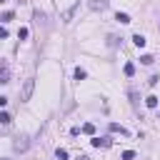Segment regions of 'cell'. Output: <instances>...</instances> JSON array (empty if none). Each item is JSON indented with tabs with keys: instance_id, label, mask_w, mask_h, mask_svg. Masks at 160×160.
Listing matches in <instances>:
<instances>
[{
	"instance_id": "cell-18",
	"label": "cell",
	"mask_w": 160,
	"mask_h": 160,
	"mask_svg": "<svg viewBox=\"0 0 160 160\" xmlns=\"http://www.w3.org/2000/svg\"><path fill=\"white\" fill-rule=\"evenodd\" d=\"M55 158H58V160H68V150L58 148V150H55Z\"/></svg>"
},
{
	"instance_id": "cell-1",
	"label": "cell",
	"mask_w": 160,
	"mask_h": 160,
	"mask_svg": "<svg viewBox=\"0 0 160 160\" xmlns=\"http://www.w3.org/2000/svg\"><path fill=\"white\" fill-rule=\"evenodd\" d=\"M32 90H35V80H32V78H28V80H25V85H22L20 100H22V102H28V100L32 98Z\"/></svg>"
},
{
	"instance_id": "cell-14",
	"label": "cell",
	"mask_w": 160,
	"mask_h": 160,
	"mask_svg": "<svg viewBox=\"0 0 160 160\" xmlns=\"http://www.w3.org/2000/svg\"><path fill=\"white\" fill-rule=\"evenodd\" d=\"M122 72H125L128 78H132V75H135V65H132V62H125V68H122Z\"/></svg>"
},
{
	"instance_id": "cell-10",
	"label": "cell",
	"mask_w": 160,
	"mask_h": 160,
	"mask_svg": "<svg viewBox=\"0 0 160 160\" xmlns=\"http://www.w3.org/2000/svg\"><path fill=\"white\" fill-rule=\"evenodd\" d=\"M72 78H75V80L80 82V80H85V78H88V72H85L82 68H75V72H72Z\"/></svg>"
},
{
	"instance_id": "cell-4",
	"label": "cell",
	"mask_w": 160,
	"mask_h": 160,
	"mask_svg": "<svg viewBox=\"0 0 160 160\" xmlns=\"http://www.w3.org/2000/svg\"><path fill=\"white\" fill-rule=\"evenodd\" d=\"M0 82L2 85L10 82V68H8V62H0Z\"/></svg>"
},
{
	"instance_id": "cell-17",
	"label": "cell",
	"mask_w": 160,
	"mask_h": 160,
	"mask_svg": "<svg viewBox=\"0 0 160 160\" xmlns=\"http://www.w3.org/2000/svg\"><path fill=\"white\" fill-rule=\"evenodd\" d=\"M12 18H15V12H12V10H8V12H2V15H0V20H2V22H10Z\"/></svg>"
},
{
	"instance_id": "cell-13",
	"label": "cell",
	"mask_w": 160,
	"mask_h": 160,
	"mask_svg": "<svg viewBox=\"0 0 160 160\" xmlns=\"http://www.w3.org/2000/svg\"><path fill=\"white\" fill-rule=\"evenodd\" d=\"M75 10H78V5H72L70 10H65V12H62V20H65V22H70V18L75 15Z\"/></svg>"
},
{
	"instance_id": "cell-21",
	"label": "cell",
	"mask_w": 160,
	"mask_h": 160,
	"mask_svg": "<svg viewBox=\"0 0 160 160\" xmlns=\"http://www.w3.org/2000/svg\"><path fill=\"white\" fill-rule=\"evenodd\" d=\"M8 38V28H0V40H5Z\"/></svg>"
},
{
	"instance_id": "cell-19",
	"label": "cell",
	"mask_w": 160,
	"mask_h": 160,
	"mask_svg": "<svg viewBox=\"0 0 160 160\" xmlns=\"http://www.w3.org/2000/svg\"><path fill=\"white\" fill-rule=\"evenodd\" d=\"M120 158H122V160H135V152H132V150H125Z\"/></svg>"
},
{
	"instance_id": "cell-6",
	"label": "cell",
	"mask_w": 160,
	"mask_h": 160,
	"mask_svg": "<svg viewBox=\"0 0 160 160\" xmlns=\"http://www.w3.org/2000/svg\"><path fill=\"white\" fill-rule=\"evenodd\" d=\"M115 20H118V22H120V25H128V22H132V20H130V15H128V12H115Z\"/></svg>"
},
{
	"instance_id": "cell-2",
	"label": "cell",
	"mask_w": 160,
	"mask_h": 160,
	"mask_svg": "<svg viewBox=\"0 0 160 160\" xmlns=\"http://www.w3.org/2000/svg\"><path fill=\"white\" fill-rule=\"evenodd\" d=\"M12 148H15L18 152H25V150L30 148V140H28V135H18V138H15V142H12Z\"/></svg>"
},
{
	"instance_id": "cell-24",
	"label": "cell",
	"mask_w": 160,
	"mask_h": 160,
	"mask_svg": "<svg viewBox=\"0 0 160 160\" xmlns=\"http://www.w3.org/2000/svg\"><path fill=\"white\" fill-rule=\"evenodd\" d=\"M0 2H5V0H0Z\"/></svg>"
},
{
	"instance_id": "cell-23",
	"label": "cell",
	"mask_w": 160,
	"mask_h": 160,
	"mask_svg": "<svg viewBox=\"0 0 160 160\" xmlns=\"http://www.w3.org/2000/svg\"><path fill=\"white\" fill-rule=\"evenodd\" d=\"M0 160H8V158H0Z\"/></svg>"
},
{
	"instance_id": "cell-12",
	"label": "cell",
	"mask_w": 160,
	"mask_h": 160,
	"mask_svg": "<svg viewBox=\"0 0 160 160\" xmlns=\"http://www.w3.org/2000/svg\"><path fill=\"white\" fill-rule=\"evenodd\" d=\"M80 132H85V135H95V125H92V122H85V125L80 128Z\"/></svg>"
},
{
	"instance_id": "cell-16",
	"label": "cell",
	"mask_w": 160,
	"mask_h": 160,
	"mask_svg": "<svg viewBox=\"0 0 160 160\" xmlns=\"http://www.w3.org/2000/svg\"><path fill=\"white\" fill-rule=\"evenodd\" d=\"M10 120H12V118H10V112H5V110H2V112H0V125H10Z\"/></svg>"
},
{
	"instance_id": "cell-11",
	"label": "cell",
	"mask_w": 160,
	"mask_h": 160,
	"mask_svg": "<svg viewBox=\"0 0 160 160\" xmlns=\"http://www.w3.org/2000/svg\"><path fill=\"white\" fill-rule=\"evenodd\" d=\"M145 105H148L150 110H155V108H158V98H155V95H148V98H145Z\"/></svg>"
},
{
	"instance_id": "cell-15",
	"label": "cell",
	"mask_w": 160,
	"mask_h": 160,
	"mask_svg": "<svg viewBox=\"0 0 160 160\" xmlns=\"http://www.w3.org/2000/svg\"><path fill=\"white\" fill-rule=\"evenodd\" d=\"M140 62H142V65H152V62H155V58L145 52V55H140Z\"/></svg>"
},
{
	"instance_id": "cell-22",
	"label": "cell",
	"mask_w": 160,
	"mask_h": 160,
	"mask_svg": "<svg viewBox=\"0 0 160 160\" xmlns=\"http://www.w3.org/2000/svg\"><path fill=\"white\" fill-rule=\"evenodd\" d=\"M5 105H8V98H5V95H0V108H5Z\"/></svg>"
},
{
	"instance_id": "cell-8",
	"label": "cell",
	"mask_w": 160,
	"mask_h": 160,
	"mask_svg": "<svg viewBox=\"0 0 160 160\" xmlns=\"http://www.w3.org/2000/svg\"><path fill=\"white\" fill-rule=\"evenodd\" d=\"M132 42H135L138 48H145V42H148V40H145V35H140V32H135V35H132Z\"/></svg>"
},
{
	"instance_id": "cell-20",
	"label": "cell",
	"mask_w": 160,
	"mask_h": 160,
	"mask_svg": "<svg viewBox=\"0 0 160 160\" xmlns=\"http://www.w3.org/2000/svg\"><path fill=\"white\" fill-rule=\"evenodd\" d=\"M18 38H20V40H28V28H20V30H18Z\"/></svg>"
},
{
	"instance_id": "cell-9",
	"label": "cell",
	"mask_w": 160,
	"mask_h": 160,
	"mask_svg": "<svg viewBox=\"0 0 160 160\" xmlns=\"http://www.w3.org/2000/svg\"><path fill=\"white\" fill-rule=\"evenodd\" d=\"M120 42H122V38H118V35H108V45H110V48H118Z\"/></svg>"
},
{
	"instance_id": "cell-5",
	"label": "cell",
	"mask_w": 160,
	"mask_h": 160,
	"mask_svg": "<svg viewBox=\"0 0 160 160\" xmlns=\"http://www.w3.org/2000/svg\"><path fill=\"white\" fill-rule=\"evenodd\" d=\"M108 5H110V0H90V10H95V12L98 10H105Z\"/></svg>"
},
{
	"instance_id": "cell-3",
	"label": "cell",
	"mask_w": 160,
	"mask_h": 160,
	"mask_svg": "<svg viewBox=\"0 0 160 160\" xmlns=\"http://www.w3.org/2000/svg\"><path fill=\"white\" fill-rule=\"evenodd\" d=\"M112 145V138H92V148H110Z\"/></svg>"
},
{
	"instance_id": "cell-7",
	"label": "cell",
	"mask_w": 160,
	"mask_h": 160,
	"mask_svg": "<svg viewBox=\"0 0 160 160\" xmlns=\"http://www.w3.org/2000/svg\"><path fill=\"white\" fill-rule=\"evenodd\" d=\"M108 130H110V132H120V135H128V130H125L122 125H118V122H110V125H108Z\"/></svg>"
}]
</instances>
